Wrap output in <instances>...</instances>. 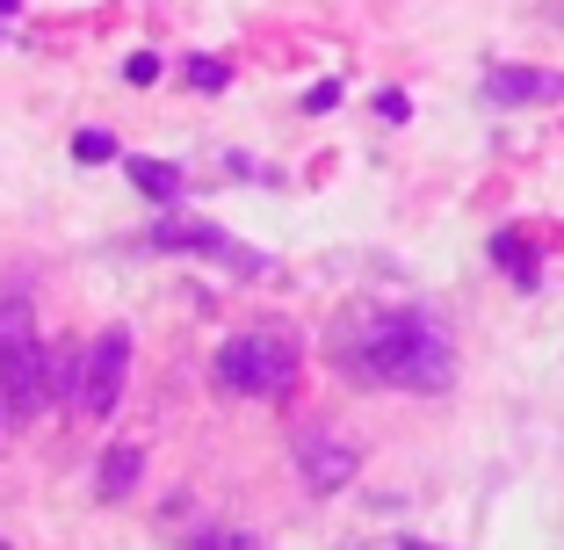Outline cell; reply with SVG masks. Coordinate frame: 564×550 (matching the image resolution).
Segmentation results:
<instances>
[{"label": "cell", "mask_w": 564, "mask_h": 550, "mask_svg": "<svg viewBox=\"0 0 564 550\" xmlns=\"http://www.w3.org/2000/svg\"><path fill=\"white\" fill-rule=\"evenodd\" d=\"M362 369L377 384H399V391H442V384L456 377V341H448L427 312L377 319L369 341H362Z\"/></svg>", "instance_id": "cell-1"}, {"label": "cell", "mask_w": 564, "mask_h": 550, "mask_svg": "<svg viewBox=\"0 0 564 550\" xmlns=\"http://www.w3.org/2000/svg\"><path fill=\"white\" fill-rule=\"evenodd\" d=\"M0 399L15 420H36L51 399V341L36 334V312L22 290L0 298Z\"/></svg>", "instance_id": "cell-2"}, {"label": "cell", "mask_w": 564, "mask_h": 550, "mask_svg": "<svg viewBox=\"0 0 564 550\" xmlns=\"http://www.w3.org/2000/svg\"><path fill=\"white\" fill-rule=\"evenodd\" d=\"M217 384L247 391V399H282L297 384V341L290 334H239L217 355Z\"/></svg>", "instance_id": "cell-3"}, {"label": "cell", "mask_w": 564, "mask_h": 550, "mask_svg": "<svg viewBox=\"0 0 564 550\" xmlns=\"http://www.w3.org/2000/svg\"><path fill=\"white\" fill-rule=\"evenodd\" d=\"M152 247H166V254H210V261L239 268V276H268L261 254L239 247L225 225H203V217H160V225H152Z\"/></svg>", "instance_id": "cell-4"}, {"label": "cell", "mask_w": 564, "mask_h": 550, "mask_svg": "<svg viewBox=\"0 0 564 550\" xmlns=\"http://www.w3.org/2000/svg\"><path fill=\"white\" fill-rule=\"evenodd\" d=\"M123 377H131V334L123 326H109V334L87 348V369H80V413H117L123 399Z\"/></svg>", "instance_id": "cell-5"}, {"label": "cell", "mask_w": 564, "mask_h": 550, "mask_svg": "<svg viewBox=\"0 0 564 550\" xmlns=\"http://www.w3.org/2000/svg\"><path fill=\"white\" fill-rule=\"evenodd\" d=\"M485 101H492V109L564 101V73H543V66H492V73H485Z\"/></svg>", "instance_id": "cell-6"}, {"label": "cell", "mask_w": 564, "mask_h": 550, "mask_svg": "<svg viewBox=\"0 0 564 550\" xmlns=\"http://www.w3.org/2000/svg\"><path fill=\"white\" fill-rule=\"evenodd\" d=\"M297 471L312 493H340V485L355 478V450L340 442V434H304L297 442Z\"/></svg>", "instance_id": "cell-7"}, {"label": "cell", "mask_w": 564, "mask_h": 550, "mask_svg": "<svg viewBox=\"0 0 564 550\" xmlns=\"http://www.w3.org/2000/svg\"><path fill=\"white\" fill-rule=\"evenodd\" d=\"M138 478H145V450L117 442V450L101 456V471H95V493H101V500H123V493H131Z\"/></svg>", "instance_id": "cell-8"}, {"label": "cell", "mask_w": 564, "mask_h": 550, "mask_svg": "<svg viewBox=\"0 0 564 550\" xmlns=\"http://www.w3.org/2000/svg\"><path fill=\"white\" fill-rule=\"evenodd\" d=\"M131 168V182L145 188V196H182V168H166V160H152V152H138V160H123Z\"/></svg>", "instance_id": "cell-9"}, {"label": "cell", "mask_w": 564, "mask_h": 550, "mask_svg": "<svg viewBox=\"0 0 564 550\" xmlns=\"http://www.w3.org/2000/svg\"><path fill=\"white\" fill-rule=\"evenodd\" d=\"M492 261H499V268H507V276H514V283H521V290H535V254H529V247H521V239H514V233H499V239H492Z\"/></svg>", "instance_id": "cell-10"}, {"label": "cell", "mask_w": 564, "mask_h": 550, "mask_svg": "<svg viewBox=\"0 0 564 550\" xmlns=\"http://www.w3.org/2000/svg\"><path fill=\"white\" fill-rule=\"evenodd\" d=\"M73 160H80V168H101V160H117V138L109 131H80L73 138Z\"/></svg>", "instance_id": "cell-11"}, {"label": "cell", "mask_w": 564, "mask_h": 550, "mask_svg": "<svg viewBox=\"0 0 564 550\" xmlns=\"http://www.w3.org/2000/svg\"><path fill=\"white\" fill-rule=\"evenodd\" d=\"M188 87L217 95V87H225V58H188Z\"/></svg>", "instance_id": "cell-12"}, {"label": "cell", "mask_w": 564, "mask_h": 550, "mask_svg": "<svg viewBox=\"0 0 564 550\" xmlns=\"http://www.w3.org/2000/svg\"><path fill=\"white\" fill-rule=\"evenodd\" d=\"M377 117L383 123H405V117H413V101H405L399 87H383V95H377Z\"/></svg>", "instance_id": "cell-13"}, {"label": "cell", "mask_w": 564, "mask_h": 550, "mask_svg": "<svg viewBox=\"0 0 564 550\" xmlns=\"http://www.w3.org/2000/svg\"><path fill=\"white\" fill-rule=\"evenodd\" d=\"M333 101H340V80H318L312 95H304V117H326Z\"/></svg>", "instance_id": "cell-14"}, {"label": "cell", "mask_w": 564, "mask_h": 550, "mask_svg": "<svg viewBox=\"0 0 564 550\" xmlns=\"http://www.w3.org/2000/svg\"><path fill=\"white\" fill-rule=\"evenodd\" d=\"M123 73H131V87H152V80H160V51H138Z\"/></svg>", "instance_id": "cell-15"}, {"label": "cell", "mask_w": 564, "mask_h": 550, "mask_svg": "<svg viewBox=\"0 0 564 550\" xmlns=\"http://www.w3.org/2000/svg\"><path fill=\"white\" fill-rule=\"evenodd\" d=\"M196 550H261L253 536H210V543H196Z\"/></svg>", "instance_id": "cell-16"}, {"label": "cell", "mask_w": 564, "mask_h": 550, "mask_svg": "<svg viewBox=\"0 0 564 550\" xmlns=\"http://www.w3.org/2000/svg\"><path fill=\"white\" fill-rule=\"evenodd\" d=\"M369 550H427V543H369Z\"/></svg>", "instance_id": "cell-17"}, {"label": "cell", "mask_w": 564, "mask_h": 550, "mask_svg": "<svg viewBox=\"0 0 564 550\" xmlns=\"http://www.w3.org/2000/svg\"><path fill=\"white\" fill-rule=\"evenodd\" d=\"M15 8H22V0H0V15H15Z\"/></svg>", "instance_id": "cell-18"}]
</instances>
